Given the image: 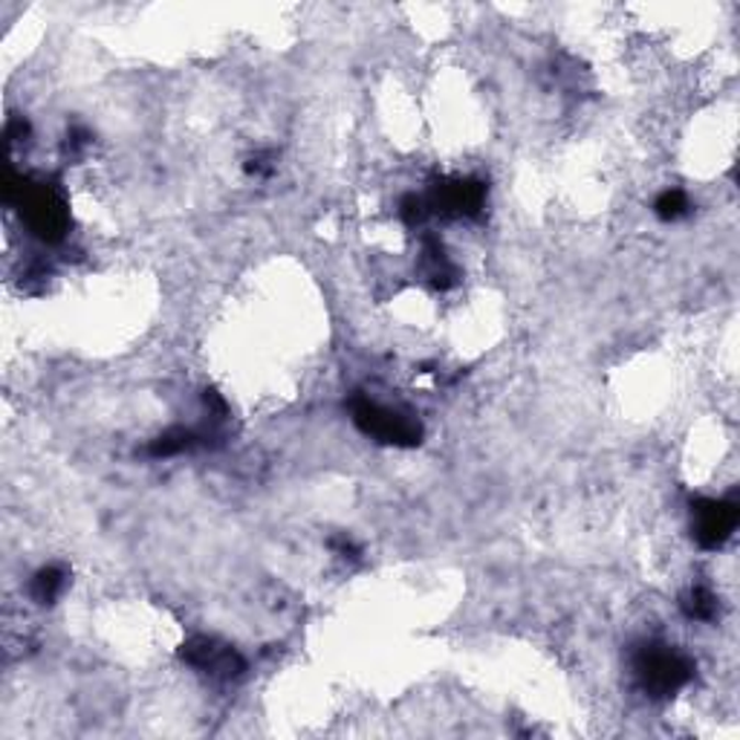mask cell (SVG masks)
Instances as JSON below:
<instances>
[{
    "label": "cell",
    "mask_w": 740,
    "mask_h": 740,
    "mask_svg": "<svg viewBox=\"0 0 740 740\" xmlns=\"http://www.w3.org/2000/svg\"><path fill=\"white\" fill-rule=\"evenodd\" d=\"M351 411L358 429L379 440V443H388V446H417L420 443V425L408 417L397 414V411H388V408L376 406L365 397L353 399Z\"/></svg>",
    "instance_id": "7a4b0ae2"
},
{
    "label": "cell",
    "mask_w": 740,
    "mask_h": 740,
    "mask_svg": "<svg viewBox=\"0 0 740 740\" xmlns=\"http://www.w3.org/2000/svg\"><path fill=\"white\" fill-rule=\"evenodd\" d=\"M65 584H67V576L61 567H44V570H41V573L33 579V596L47 605V602H53V599L65 590Z\"/></svg>",
    "instance_id": "52a82bcc"
},
{
    "label": "cell",
    "mask_w": 740,
    "mask_h": 740,
    "mask_svg": "<svg viewBox=\"0 0 740 740\" xmlns=\"http://www.w3.org/2000/svg\"><path fill=\"white\" fill-rule=\"evenodd\" d=\"M9 203L21 206L26 226L44 240H61L67 231V208L53 189L41 183H30V180H18L9 174L7 185H3Z\"/></svg>",
    "instance_id": "6da1fadb"
},
{
    "label": "cell",
    "mask_w": 740,
    "mask_h": 740,
    "mask_svg": "<svg viewBox=\"0 0 740 740\" xmlns=\"http://www.w3.org/2000/svg\"><path fill=\"white\" fill-rule=\"evenodd\" d=\"M738 526V503L697 501L694 503V538L701 547L717 549Z\"/></svg>",
    "instance_id": "277c9868"
},
{
    "label": "cell",
    "mask_w": 740,
    "mask_h": 740,
    "mask_svg": "<svg viewBox=\"0 0 740 740\" xmlns=\"http://www.w3.org/2000/svg\"><path fill=\"white\" fill-rule=\"evenodd\" d=\"M483 197V185L475 180H448L434 192V206L446 215H478Z\"/></svg>",
    "instance_id": "8992f818"
},
{
    "label": "cell",
    "mask_w": 740,
    "mask_h": 740,
    "mask_svg": "<svg viewBox=\"0 0 740 740\" xmlns=\"http://www.w3.org/2000/svg\"><path fill=\"white\" fill-rule=\"evenodd\" d=\"M637 674L648 692L657 694V697H665V694L676 692L680 685L688 683L692 662L680 657L676 651L662 648V645H651V648L639 651Z\"/></svg>",
    "instance_id": "3957f363"
},
{
    "label": "cell",
    "mask_w": 740,
    "mask_h": 740,
    "mask_svg": "<svg viewBox=\"0 0 740 740\" xmlns=\"http://www.w3.org/2000/svg\"><path fill=\"white\" fill-rule=\"evenodd\" d=\"M685 613H688L692 619H711L717 613L715 596H711L708 590L694 588L692 593H688V599H685Z\"/></svg>",
    "instance_id": "9c48e42d"
},
{
    "label": "cell",
    "mask_w": 740,
    "mask_h": 740,
    "mask_svg": "<svg viewBox=\"0 0 740 740\" xmlns=\"http://www.w3.org/2000/svg\"><path fill=\"white\" fill-rule=\"evenodd\" d=\"M422 215H425V203L420 197H406L402 200V217H406V224H420Z\"/></svg>",
    "instance_id": "8fae6325"
},
{
    "label": "cell",
    "mask_w": 740,
    "mask_h": 740,
    "mask_svg": "<svg viewBox=\"0 0 740 740\" xmlns=\"http://www.w3.org/2000/svg\"><path fill=\"white\" fill-rule=\"evenodd\" d=\"M192 446H194L192 431L174 429V431H166L162 437L153 440L151 454H153V457H171V454H180V452H185V448H192Z\"/></svg>",
    "instance_id": "ba28073f"
},
{
    "label": "cell",
    "mask_w": 740,
    "mask_h": 740,
    "mask_svg": "<svg viewBox=\"0 0 740 740\" xmlns=\"http://www.w3.org/2000/svg\"><path fill=\"white\" fill-rule=\"evenodd\" d=\"M657 215L662 217V220H676V217H683L685 212H688V200H685L683 192H665L660 200H657Z\"/></svg>",
    "instance_id": "30bf717a"
},
{
    "label": "cell",
    "mask_w": 740,
    "mask_h": 740,
    "mask_svg": "<svg viewBox=\"0 0 740 740\" xmlns=\"http://www.w3.org/2000/svg\"><path fill=\"white\" fill-rule=\"evenodd\" d=\"M183 660L197 665V669L215 671V674L224 676H235L243 671V660H240L238 653L231 651V648H220L217 642L206 637H197L192 642L183 645Z\"/></svg>",
    "instance_id": "5b68a950"
}]
</instances>
